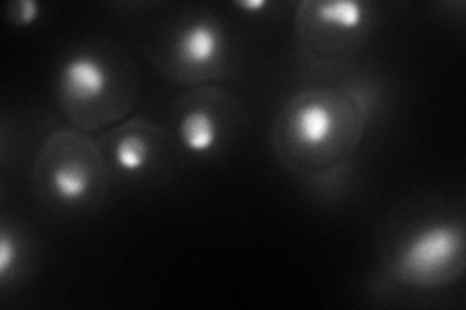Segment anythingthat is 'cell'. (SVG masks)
Masks as SVG:
<instances>
[{
    "mask_svg": "<svg viewBox=\"0 0 466 310\" xmlns=\"http://www.w3.org/2000/svg\"><path fill=\"white\" fill-rule=\"evenodd\" d=\"M109 173L127 181H144L171 169L175 145L167 132L150 121L115 126L99 142Z\"/></svg>",
    "mask_w": 466,
    "mask_h": 310,
    "instance_id": "ba28073f",
    "label": "cell"
},
{
    "mask_svg": "<svg viewBox=\"0 0 466 310\" xmlns=\"http://www.w3.org/2000/svg\"><path fill=\"white\" fill-rule=\"evenodd\" d=\"M55 95L65 119L80 132H99L123 121L138 99V74L130 56L106 41L65 55Z\"/></svg>",
    "mask_w": 466,
    "mask_h": 310,
    "instance_id": "7a4b0ae2",
    "label": "cell"
},
{
    "mask_svg": "<svg viewBox=\"0 0 466 310\" xmlns=\"http://www.w3.org/2000/svg\"><path fill=\"white\" fill-rule=\"evenodd\" d=\"M109 167L99 142L90 135L56 130L39 147L34 165L37 198L53 210L82 212L104 200Z\"/></svg>",
    "mask_w": 466,
    "mask_h": 310,
    "instance_id": "3957f363",
    "label": "cell"
},
{
    "mask_svg": "<svg viewBox=\"0 0 466 310\" xmlns=\"http://www.w3.org/2000/svg\"><path fill=\"white\" fill-rule=\"evenodd\" d=\"M245 125L236 97L214 87L185 95L175 111V140L188 155H220Z\"/></svg>",
    "mask_w": 466,
    "mask_h": 310,
    "instance_id": "52a82bcc",
    "label": "cell"
},
{
    "mask_svg": "<svg viewBox=\"0 0 466 310\" xmlns=\"http://www.w3.org/2000/svg\"><path fill=\"white\" fill-rule=\"evenodd\" d=\"M8 22L16 27H29L41 18V6L35 0H18V3H10L6 8Z\"/></svg>",
    "mask_w": 466,
    "mask_h": 310,
    "instance_id": "30bf717a",
    "label": "cell"
},
{
    "mask_svg": "<svg viewBox=\"0 0 466 310\" xmlns=\"http://www.w3.org/2000/svg\"><path fill=\"white\" fill-rule=\"evenodd\" d=\"M375 10L354 0H305L296 14V37L301 53L317 65L348 61L373 29Z\"/></svg>",
    "mask_w": 466,
    "mask_h": 310,
    "instance_id": "8992f818",
    "label": "cell"
},
{
    "mask_svg": "<svg viewBox=\"0 0 466 310\" xmlns=\"http://www.w3.org/2000/svg\"><path fill=\"white\" fill-rule=\"evenodd\" d=\"M27 241L16 229L3 225L0 231V284L3 287L16 284L27 270Z\"/></svg>",
    "mask_w": 466,
    "mask_h": 310,
    "instance_id": "9c48e42d",
    "label": "cell"
},
{
    "mask_svg": "<svg viewBox=\"0 0 466 310\" xmlns=\"http://www.w3.org/2000/svg\"><path fill=\"white\" fill-rule=\"evenodd\" d=\"M466 241L461 221H428L406 233L389 256V274L412 289L447 287L462 275Z\"/></svg>",
    "mask_w": 466,
    "mask_h": 310,
    "instance_id": "5b68a950",
    "label": "cell"
},
{
    "mask_svg": "<svg viewBox=\"0 0 466 310\" xmlns=\"http://www.w3.org/2000/svg\"><path fill=\"white\" fill-rule=\"evenodd\" d=\"M152 61L167 80L181 85L220 80L229 72V35L220 20L193 14L156 39Z\"/></svg>",
    "mask_w": 466,
    "mask_h": 310,
    "instance_id": "277c9868",
    "label": "cell"
},
{
    "mask_svg": "<svg viewBox=\"0 0 466 310\" xmlns=\"http://www.w3.org/2000/svg\"><path fill=\"white\" fill-rule=\"evenodd\" d=\"M236 6L245 14H249V16H258V12H265L267 8H270V3L268 0H241Z\"/></svg>",
    "mask_w": 466,
    "mask_h": 310,
    "instance_id": "8fae6325",
    "label": "cell"
},
{
    "mask_svg": "<svg viewBox=\"0 0 466 310\" xmlns=\"http://www.w3.org/2000/svg\"><path fill=\"white\" fill-rule=\"evenodd\" d=\"M368 119V99L354 87L301 92L276 115L274 154L288 171L301 176L340 171L358 152Z\"/></svg>",
    "mask_w": 466,
    "mask_h": 310,
    "instance_id": "6da1fadb",
    "label": "cell"
}]
</instances>
